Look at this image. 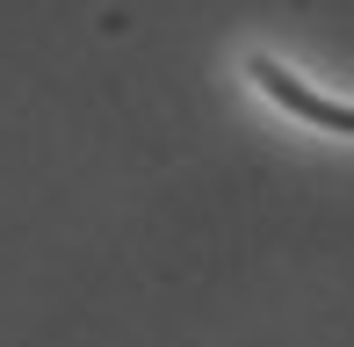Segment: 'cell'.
<instances>
[{
  "instance_id": "1",
  "label": "cell",
  "mask_w": 354,
  "mask_h": 347,
  "mask_svg": "<svg viewBox=\"0 0 354 347\" xmlns=\"http://www.w3.org/2000/svg\"><path fill=\"white\" fill-rule=\"evenodd\" d=\"M246 73H253V87H268V94H275L289 116H304V123H326L333 138H347V131H354V109H347V102H326V94H311L304 80H289L275 58H253Z\"/></svg>"
}]
</instances>
